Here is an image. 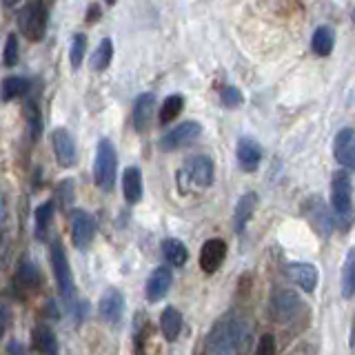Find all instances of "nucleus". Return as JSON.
I'll return each instance as SVG.
<instances>
[{
  "mask_svg": "<svg viewBox=\"0 0 355 355\" xmlns=\"http://www.w3.org/2000/svg\"><path fill=\"white\" fill-rule=\"evenodd\" d=\"M98 311H100V318L105 322H109V324H118L122 313H125V297H122L118 288H107L103 297H100Z\"/></svg>",
  "mask_w": 355,
  "mask_h": 355,
  "instance_id": "obj_14",
  "label": "nucleus"
},
{
  "mask_svg": "<svg viewBox=\"0 0 355 355\" xmlns=\"http://www.w3.org/2000/svg\"><path fill=\"white\" fill-rule=\"evenodd\" d=\"M142 173L138 166H129L125 169V175H122V193H125V200L129 205H138L142 200Z\"/></svg>",
  "mask_w": 355,
  "mask_h": 355,
  "instance_id": "obj_18",
  "label": "nucleus"
},
{
  "mask_svg": "<svg viewBox=\"0 0 355 355\" xmlns=\"http://www.w3.org/2000/svg\"><path fill=\"white\" fill-rule=\"evenodd\" d=\"M333 44H336V36H333V29L327 27V25H320L313 36H311V49H313L315 55H331L333 51Z\"/></svg>",
  "mask_w": 355,
  "mask_h": 355,
  "instance_id": "obj_23",
  "label": "nucleus"
},
{
  "mask_svg": "<svg viewBox=\"0 0 355 355\" xmlns=\"http://www.w3.org/2000/svg\"><path fill=\"white\" fill-rule=\"evenodd\" d=\"M220 100H222V105L229 107V109H236L242 105V92L238 87H233V85H227V87H222V92H220Z\"/></svg>",
  "mask_w": 355,
  "mask_h": 355,
  "instance_id": "obj_33",
  "label": "nucleus"
},
{
  "mask_svg": "<svg viewBox=\"0 0 355 355\" xmlns=\"http://www.w3.org/2000/svg\"><path fill=\"white\" fill-rule=\"evenodd\" d=\"M33 338V349L40 355H58V340H55L53 331L44 324H38L31 333Z\"/></svg>",
  "mask_w": 355,
  "mask_h": 355,
  "instance_id": "obj_20",
  "label": "nucleus"
},
{
  "mask_svg": "<svg viewBox=\"0 0 355 355\" xmlns=\"http://www.w3.org/2000/svg\"><path fill=\"white\" fill-rule=\"evenodd\" d=\"M331 205L336 211L338 222L344 227L347 220H351L353 214V182L349 171H336L331 178Z\"/></svg>",
  "mask_w": 355,
  "mask_h": 355,
  "instance_id": "obj_2",
  "label": "nucleus"
},
{
  "mask_svg": "<svg viewBox=\"0 0 355 355\" xmlns=\"http://www.w3.org/2000/svg\"><path fill=\"white\" fill-rule=\"evenodd\" d=\"M184 107V98L182 96H169V98H164V103L160 105V122L162 125H169V122H173L178 116H180V111Z\"/></svg>",
  "mask_w": 355,
  "mask_h": 355,
  "instance_id": "obj_28",
  "label": "nucleus"
},
{
  "mask_svg": "<svg viewBox=\"0 0 355 355\" xmlns=\"http://www.w3.org/2000/svg\"><path fill=\"white\" fill-rule=\"evenodd\" d=\"M227 258V242L220 240V238H211L202 244L200 249V269L205 273H216L222 262Z\"/></svg>",
  "mask_w": 355,
  "mask_h": 355,
  "instance_id": "obj_13",
  "label": "nucleus"
},
{
  "mask_svg": "<svg viewBox=\"0 0 355 355\" xmlns=\"http://www.w3.org/2000/svg\"><path fill=\"white\" fill-rule=\"evenodd\" d=\"M251 342V329L244 318L236 313L222 315L214 327H211L205 351L207 355H244Z\"/></svg>",
  "mask_w": 355,
  "mask_h": 355,
  "instance_id": "obj_1",
  "label": "nucleus"
},
{
  "mask_svg": "<svg viewBox=\"0 0 355 355\" xmlns=\"http://www.w3.org/2000/svg\"><path fill=\"white\" fill-rule=\"evenodd\" d=\"M155 111V96L153 94H140L133 103V127L138 131H144L149 127Z\"/></svg>",
  "mask_w": 355,
  "mask_h": 355,
  "instance_id": "obj_17",
  "label": "nucleus"
},
{
  "mask_svg": "<svg viewBox=\"0 0 355 355\" xmlns=\"http://www.w3.org/2000/svg\"><path fill=\"white\" fill-rule=\"evenodd\" d=\"M180 175H184L196 189H207L214 184V175H216L214 160L209 155H193V158H189L184 162Z\"/></svg>",
  "mask_w": 355,
  "mask_h": 355,
  "instance_id": "obj_7",
  "label": "nucleus"
},
{
  "mask_svg": "<svg viewBox=\"0 0 355 355\" xmlns=\"http://www.w3.org/2000/svg\"><path fill=\"white\" fill-rule=\"evenodd\" d=\"M7 324H9V313H7V309L0 306V338L5 336V331H7Z\"/></svg>",
  "mask_w": 355,
  "mask_h": 355,
  "instance_id": "obj_37",
  "label": "nucleus"
},
{
  "mask_svg": "<svg viewBox=\"0 0 355 355\" xmlns=\"http://www.w3.org/2000/svg\"><path fill=\"white\" fill-rule=\"evenodd\" d=\"M333 155L344 166V171H355V129L344 127L333 138Z\"/></svg>",
  "mask_w": 355,
  "mask_h": 355,
  "instance_id": "obj_10",
  "label": "nucleus"
},
{
  "mask_svg": "<svg viewBox=\"0 0 355 355\" xmlns=\"http://www.w3.org/2000/svg\"><path fill=\"white\" fill-rule=\"evenodd\" d=\"M351 18H353V25H355V9H353V14H351Z\"/></svg>",
  "mask_w": 355,
  "mask_h": 355,
  "instance_id": "obj_40",
  "label": "nucleus"
},
{
  "mask_svg": "<svg viewBox=\"0 0 355 355\" xmlns=\"http://www.w3.org/2000/svg\"><path fill=\"white\" fill-rule=\"evenodd\" d=\"M286 277L291 282H295L302 291L306 293H313L318 288V282H320V271L315 264L311 262H288L286 264Z\"/></svg>",
  "mask_w": 355,
  "mask_h": 355,
  "instance_id": "obj_11",
  "label": "nucleus"
},
{
  "mask_svg": "<svg viewBox=\"0 0 355 355\" xmlns=\"http://www.w3.org/2000/svg\"><path fill=\"white\" fill-rule=\"evenodd\" d=\"M5 218H7V211H5V200L0 198V229L5 225Z\"/></svg>",
  "mask_w": 355,
  "mask_h": 355,
  "instance_id": "obj_39",
  "label": "nucleus"
},
{
  "mask_svg": "<svg viewBox=\"0 0 355 355\" xmlns=\"http://www.w3.org/2000/svg\"><path fill=\"white\" fill-rule=\"evenodd\" d=\"M51 264H53V275H55V286H58V293L62 297V302L67 306L73 304L76 297V284H73V275H71V266L67 260L64 247L60 242L51 244Z\"/></svg>",
  "mask_w": 355,
  "mask_h": 355,
  "instance_id": "obj_4",
  "label": "nucleus"
},
{
  "mask_svg": "<svg viewBox=\"0 0 355 355\" xmlns=\"http://www.w3.org/2000/svg\"><path fill=\"white\" fill-rule=\"evenodd\" d=\"M340 288L344 300L355 295V249H349L347 258H344L342 273H340Z\"/></svg>",
  "mask_w": 355,
  "mask_h": 355,
  "instance_id": "obj_22",
  "label": "nucleus"
},
{
  "mask_svg": "<svg viewBox=\"0 0 355 355\" xmlns=\"http://www.w3.org/2000/svg\"><path fill=\"white\" fill-rule=\"evenodd\" d=\"M51 149L55 155V162L64 166V169H69V166L76 164V142L67 129L60 127L51 131Z\"/></svg>",
  "mask_w": 355,
  "mask_h": 355,
  "instance_id": "obj_12",
  "label": "nucleus"
},
{
  "mask_svg": "<svg viewBox=\"0 0 355 355\" xmlns=\"http://www.w3.org/2000/svg\"><path fill=\"white\" fill-rule=\"evenodd\" d=\"M255 355H275V338L271 336V333H264V336H260Z\"/></svg>",
  "mask_w": 355,
  "mask_h": 355,
  "instance_id": "obj_36",
  "label": "nucleus"
},
{
  "mask_svg": "<svg viewBox=\"0 0 355 355\" xmlns=\"http://www.w3.org/2000/svg\"><path fill=\"white\" fill-rule=\"evenodd\" d=\"M255 207H258V196H255L253 191L244 193V196L238 200L236 211H233V227H236V231H238V233H242V231H244V227L249 225V220L253 218Z\"/></svg>",
  "mask_w": 355,
  "mask_h": 355,
  "instance_id": "obj_19",
  "label": "nucleus"
},
{
  "mask_svg": "<svg viewBox=\"0 0 355 355\" xmlns=\"http://www.w3.org/2000/svg\"><path fill=\"white\" fill-rule=\"evenodd\" d=\"M85 51H87V36L85 33H76L71 38V49H69V62L73 69H78V67L83 64Z\"/></svg>",
  "mask_w": 355,
  "mask_h": 355,
  "instance_id": "obj_32",
  "label": "nucleus"
},
{
  "mask_svg": "<svg viewBox=\"0 0 355 355\" xmlns=\"http://www.w3.org/2000/svg\"><path fill=\"white\" fill-rule=\"evenodd\" d=\"M171 282H173V275H171V269L169 266H158L147 280V297L149 302H160V300L169 293L171 288Z\"/></svg>",
  "mask_w": 355,
  "mask_h": 355,
  "instance_id": "obj_16",
  "label": "nucleus"
},
{
  "mask_svg": "<svg viewBox=\"0 0 355 355\" xmlns=\"http://www.w3.org/2000/svg\"><path fill=\"white\" fill-rule=\"evenodd\" d=\"M160 329H162V336L169 342L178 340V336H180V331H182L180 311H178L175 306H166L160 315Z\"/></svg>",
  "mask_w": 355,
  "mask_h": 355,
  "instance_id": "obj_21",
  "label": "nucleus"
},
{
  "mask_svg": "<svg viewBox=\"0 0 355 355\" xmlns=\"http://www.w3.org/2000/svg\"><path fill=\"white\" fill-rule=\"evenodd\" d=\"M25 120H27V127H29V138L36 142L42 133V114H40L38 103L31 98L25 103Z\"/></svg>",
  "mask_w": 355,
  "mask_h": 355,
  "instance_id": "obj_25",
  "label": "nucleus"
},
{
  "mask_svg": "<svg viewBox=\"0 0 355 355\" xmlns=\"http://www.w3.org/2000/svg\"><path fill=\"white\" fill-rule=\"evenodd\" d=\"M16 280L22 288H36L40 284V271L38 266L33 264L31 260H22L18 266V275Z\"/></svg>",
  "mask_w": 355,
  "mask_h": 355,
  "instance_id": "obj_27",
  "label": "nucleus"
},
{
  "mask_svg": "<svg viewBox=\"0 0 355 355\" xmlns=\"http://www.w3.org/2000/svg\"><path fill=\"white\" fill-rule=\"evenodd\" d=\"M49 5L47 3H27L25 7L20 9V29L29 40H42L44 31H47V14Z\"/></svg>",
  "mask_w": 355,
  "mask_h": 355,
  "instance_id": "obj_5",
  "label": "nucleus"
},
{
  "mask_svg": "<svg viewBox=\"0 0 355 355\" xmlns=\"http://www.w3.org/2000/svg\"><path fill=\"white\" fill-rule=\"evenodd\" d=\"M53 218V202H44L36 209V238L44 240L47 238V229H49V222Z\"/></svg>",
  "mask_w": 355,
  "mask_h": 355,
  "instance_id": "obj_30",
  "label": "nucleus"
},
{
  "mask_svg": "<svg viewBox=\"0 0 355 355\" xmlns=\"http://www.w3.org/2000/svg\"><path fill=\"white\" fill-rule=\"evenodd\" d=\"M29 83L20 76H9L3 83V100H16L18 96L27 94Z\"/></svg>",
  "mask_w": 355,
  "mask_h": 355,
  "instance_id": "obj_31",
  "label": "nucleus"
},
{
  "mask_svg": "<svg viewBox=\"0 0 355 355\" xmlns=\"http://www.w3.org/2000/svg\"><path fill=\"white\" fill-rule=\"evenodd\" d=\"M315 209H313V216H311V222L318 227V231H333V227L340 225V222L336 218H331V211L320 202V200H315Z\"/></svg>",
  "mask_w": 355,
  "mask_h": 355,
  "instance_id": "obj_29",
  "label": "nucleus"
},
{
  "mask_svg": "<svg viewBox=\"0 0 355 355\" xmlns=\"http://www.w3.org/2000/svg\"><path fill=\"white\" fill-rule=\"evenodd\" d=\"M304 311V302L291 288L277 291L269 302V313L275 322H291Z\"/></svg>",
  "mask_w": 355,
  "mask_h": 355,
  "instance_id": "obj_6",
  "label": "nucleus"
},
{
  "mask_svg": "<svg viewBox=\"0 0 355 355\" xmlns=\"http://www.w3.org/2000/svg\"><path fill=\"white\" fill-rule=\"evenodd\" d=\"M116 171H118V155L116 147L109 140L98 142L96 151V162H94V180L103 191H111L116 182Z\"/></svg>",
  "mask_w": 355,
  "mask_h": 355,
  "instance_id": "obj_3",
  "label": "nucleus"
},
{
  "mask_svg": "<svg viewBox=\"0 0 355 355\" xmlns=\"http://www.w3.org/2000/svg\"><path fill=\"white\" fill-rule=\"evenodd\" d=\"M162 255L171 266H182L189 260V251L184 247V242L178 238H169L162 242Z\"/></svg>",
  "mask_w": 355,
  "mask_h": 355,
  "instance_id": "obj_24",
  "label": "nucleus"
},
{
  "mask_svg": "<svg viewBox=\"0 0 355 355\" xmlns=\"http://www.w3.org/2000/svg\"><path fill=\"white\" fill-rule=\"evenodd\" d=\"M3 62L7 67H14L18 62V38H16V33H9V36H7L5 51H3Z\"/></svg>",
  "mask_w": 355,
  "mask_h": 355,
  "instance_id": "obj_34",
  "label": "nucleus"
},
{
  "mask_svg": "<svg viewBox=\"0 0 355 355\" xmlns=\"http://www.w3.org/2000/svg\"><path fill=\"white\" fill-rule=\"evenodd\" d=\"M200 133H202V127L196 120H184L178 127H173L169 133H164V138L160 140V149L162 151H175L187 147L189 142H193Z\"/></svg>",
  "mask_w": 355,
  "mask_h": 355,
  "instance_id": "obj_8",
  "label": "nucleus"
},
{
  "mask_svg": "<svg viewBox=\"0 0 355 355\" xmlns=\"http://www.w3.org/2000/svg\"><path fill=\"white\" fill-rule=\"evenodd\" d=\"M98 14H100V5H92V7H89V16H87V20H89V22L98 20Z\"/></svg>",
  "mask_w": 355,
  "mask_h": 355,
  "instance_id": "obj_38",
  "label": "nucleus"
},
{
  "mask_svg": "<svg viewBox=\"0 0 355 355\" xmlns=\"http://www.w3.org/2000/svg\"><path fill=\"white\" fill-rule=\"evenodd\" d=\"M58 200H60L62 209L71 207V202H73V182L71 180H64L58 184Z\"/></svg>",
  "mask_w": 355,
  "mask_h": 355,
  "instance_id": "obj_35",
  "label": "nucleus"
},
{
  "mask_svg": "<svg viewBox=\"0 0 355 355\" xmlns=\"http://www.w3.org/2000/svg\"><path fill=\"white\" fill-rule=\"evenodd\" d=\"M236 155H238V164L242 171L253 173L262 162V149L260 144L251 140V138H240L238 147H236Z\"/></svg>",
  "mask_w": 355,
  "mask_h": 355,
  "instance_id": "obj_15",
  "label": "nucleus"
},
{
  "mask_svg": "<svg viewBox=\"0 0 355 355\" xmlns=\"http://www.w3.org/2000/svg\"><path fill=\"white\" fill-rule=\"evenodd\" d=\"M111 58H114V42H111V38H103L92 55V69L105 71L111 64Z\"/></svg>",
  "mask_w": 355,
  "mask_h": 355,
  "instance_id": "obj_26",
  "label": "nucleus"
},
{
  "mask_svg": "<svg viewBox=\"0 0 355 355\" xmlns=\"http://www.w3.org/2000/svg\"><path fill=\"white\" fill-rule=\"evenodd\" d=\"M96 238V220L85 209H73L71 214V240L76 249L85 251Z\"/></svg>",
  "mask_w": 355,
  "mask_h": 355,
  "instance_id": "obj_9",
  "label": "nucleus"
}]
</instances>
